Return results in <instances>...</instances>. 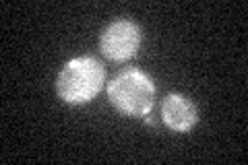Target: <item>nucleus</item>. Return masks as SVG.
<instances>
[{"label": "nucleus", "instance_id": "obj_1", "mask_svg": "<svg viewBox=\"0 0 248 165\" xmlns=\"http://www.w3.org/2000/svg\"><path fill=\"white\" fill-rule=\"evenodd\" d=\"M106 70L104 64L93 56H77L68 60L56 78V93L62 101L81 105L95 99L104 89Z\"/></svg>", "mask_w": 248, "mask_h": 165}, {"label": "nucleus", "instance_id": "obj_2", "mask_svg": "<svg viewBox=\"0 0 248 165\" xmlns=\"http://www.w3.org/2000/svg\"><path fill=\"white\" fill-rule=\"evenodd\" d=\"M108 99L122 116L143 118L155 104V83L143 70L128 68L108 83Z\"/></svg>", "mask_w": 248, "mask_h": 165}, {"label": "nucleus", "instance_id": "obj_3", "mask_svg": "<svg viewBox=\"0 0 248 165\" xmlns=\"http://www.w3.org/2000/svg\"><path fill=\"white\" fill-rule=\"evenodd\" d=\"M143 42V31L130 19H118L110 23L102 37H99V50L108 60L124 62L133 58L141 48Z\"/></svg>", "mask_w": 248, "mask_h": 165}, {"label": "nucleus", "instance_id": "obj_4", "mask_svg": "<svg viewBox=\"0 0 248 165\" xmlns=\"http://www.w3.org/2000/svg\"><path fill=\"white\" fill-rule=\"evenodd\" d=\"M161 120L174 132H188L199 120L197 105L180 93H170L161 101Z\"/></svg>", "mask_w": 248, "mask_h": 165}, {"label": "nucleus", "instance_id": "obj_5", "mask_svg": "<svg viewBox=\"0 0 248 165\" xmlns=\"http://www.w3.org/2000/svg\"><path fill=\"white\" fill-rule=\"evenodd\" d=\"M145 122L149 124V126H153V124H155V120H153V118H145Z\"/></svg>", "mask_w": 248, "mask_h": 165}]
</instances>
